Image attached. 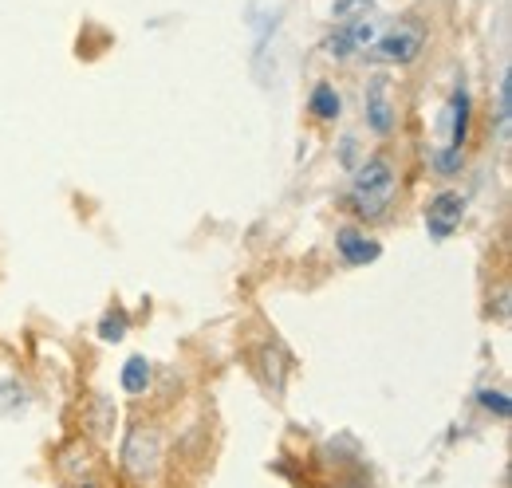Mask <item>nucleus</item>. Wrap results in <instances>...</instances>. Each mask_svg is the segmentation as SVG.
I'll use <instances>...</instances> for the list:
<instances>
[{
	"mask_svg": "<svg viewBox=\"0 0 512 488\" xmlns=\"http://www.w3.org/2000/svg\"><path fill=\"white\" fill-rule=\"evenodd\" d=\"M398 189H402V170L394 162L390 150H379L371 158H363L355 170H351V185H347V213L367 229V225H379L394 213V201H398Z\"/></svg>",
	"mask_w": 512,
	"mask_h": 488,
	"instance_id": "f257e3e1",
	"label": "nucleus"
},
{
	"mask_svg": "<svg viewBox=\"0 0 512 488\" xmlns=\"http://www.w3.org/2000/svg\"><path fill=\"white\" fill-rule=\"evenodd\" d=\"M422 48H426V28L418 20H398L386 32H379V40L371 44V56L383 63L406 67V63H414L422 56Z\"/></svg>",
	"mask_w": 512,
	"mask_h": 488,
	"instance_id": "f03ea898",
	"label": "nucleus"
},
{
	"mask_svg": "<svg viewBox=\"0 0 512 488\" xmlns=\"http://www.w3.org/2000/svg\"><path fill=\"white\" fill-rule=\"evenodd\" d=\"M158 465H162V433L154 426H134L127 433V445H123L127 477L138 481V485H146V481H154Z\"/></svg>",
	"mask_w": 512,
	"mask_h": 488,
	"instance_id": "7ed1b4c3",
	"label": "nucleus"
},
{
	"mask_svg": "<svg viewBox=\"0 0 512 488\" xmlns=\"http://www.w3.org/2000/svg\"><path fill=\"white\" fill-rule=\"evenodd\" d=\"M465 221V193L461 189H438L426 201V233L434 241H449Z\"/></svg>",
	"mask_w": 512,
	"mask_h": 488,
	"instance_id": "20e7f679",
	"label": "nucleus"
},
{
	"mask_svg": "<svg viewBox=\"0 0 512 488\" xmlns=\"http://www.w3.org/2000/svg\"><path fill=\"white\" fill-rule=\"evenodd\" d=\"M363 107H367V126H371L379 138H390L394 126H398V103H394V87H390V79L375 75V79L367 83Z\"/></svg>",
	"mask_w": 512,
	"mask_h": 488,
	"instance_id": "39448f33",
	"label": "nucleus"
},
{
	"mask_svg": "<svg viewBox=\"0 0 512 488\" xmlns=\"http://www.w3.org/2000/svg\"><path fill=\"white\" fill-rule=\"evenodd\" d=\"M335 252H339L343 264H351V268H367L371 260H379L383 244L375 241L367 229H359V225H343V229L335 233Z\"/></svg>",
	"mask_w": 512,
	"mask_h": 488,
	"instance_id": "423d86ee",
	"label": "nucleus"
},
{
	"mask_svg": "<svg viewBox=\"0 0 512 488\" xmlns=\"http://www.w3.org/2000/svg\"><path fill=\"white\" fill-rule=\"evenodd\" d=\"M308 111H312L316 122H335L343 115V99H339V91L331 83H316V91L308 99Z\"/></svg>",
	"mask_w": 512,
	"mask_h": 488,
	"instance_id": "0eeeda50",
	"label": "nucleus"
},
{
	"mask_svg": "<svg viewBox=\"0 0 512 488\" xmlns=\"http://www.w3.org/2000/svg\"><path fill=\"white\" fill-rule=\"evenodd\" d=\"M150 382H154V366H150V359L130 355L127 363H123V390L134 394V398H142V394L150 390Z\"/></svg>",
	"mask_w": 512,
	"mask_h": 488,
	"instance_id": "6e6552de",
	"label": "nucleus"
},
{
	"mask_svg": "<svg viewBox=\"0 0 512 488\" xmlns=\"http://www.w3.org/2000/svg\"><path fill=\"white\" fill-rule=\"evenodd\" d=\"M449 119H453L449 146H453V150H465V138H469V91H465V87H457V91H453V103H449Z\"/></svg>",
	"mask_w": 512,
	"mask_h": 488,
	"instance_id": "1a4fd4ad",
	"label": "nucleus"
},
{
	"mask_svg": "<svg viewBox=\"0 0 512 488\" xmlns=\"http://www.w3.org/2000/svg\"><path fill=\"white\" fill-rule=\"evenodd\" d=\"M127 335V315L123 311H107V319L99 323V339L103 343H119Z\"/></svg>",
	"mask_w": 512,
	"mask_h": 488,
	"instance_id": "9d476101",
	"label": "nucleus"
},
{
	"mask_svg": "<svg viewBox=\"0 0 512 488\" xmlns=\"http://www.w3.org/2000/svg\"><path fill=\"white\" fill-rule=\"evenodd\" d=\"M461 166H465V150H453V146H446V150H438V154H434V170H438L442 178H453Z\"/></svg>",
	"mask_w": 512,
	"mask_h": 488,
	"instance_id": "9b49d317",
	"label": "nucleus"
},
{
	"mask_svg": "<svg viewBox=\"0 0 512 488\" xmlns=\"http://www.w3.org/2000/svg\"><path fill=\"white\" fill-rule=\"evenodd\" d=\"M481 406H485V410H493V414H497V418H509V398H505V394H501V390H481Z\"/></svg>",
	"mask_w": 512,
	"mask_h": 488,
	"instance_id": "f8f14e48",
	"label": "nucleus"
},
{
	"mask_svg": "<svg viewBox=\"0 0 512 488\" xmlns=\"http://www.w3.org/2000/svg\"><path fill=\"white\" fill-rule=\"evenodd\" d=\"M64 488H107L103 481H95V477H79V481H67Z\"/></svg>",
	"mask_w": 512,
	"mask_h": 488,
	"instance_id": "ddd939ff",
	"label": "nucleus"
}]
</instances>
